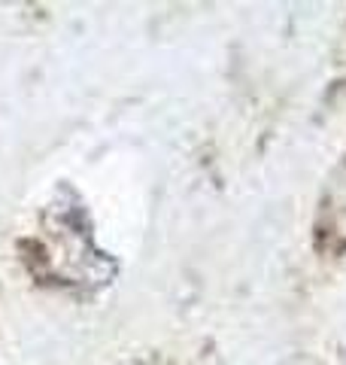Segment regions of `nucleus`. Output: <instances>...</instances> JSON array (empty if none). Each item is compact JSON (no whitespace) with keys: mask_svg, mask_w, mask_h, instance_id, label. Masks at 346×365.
Listing matches in <instances>:
<instances>
[{"mask_svg":"<svg viewBox=\"0 0 346 365\" xmlns=\"http://www.w3.org/2000/svg\"><path fill=\"white\" fill-rule=\"evenodd\" d=\"M319 241H325L334 250H346V158L334 168V174L325 182V195L319 204L316 222Z\"/></svg>","mask_w":346,"mask_h":365,"instance_id":"1","label":"nucleus"}]
</instances>
